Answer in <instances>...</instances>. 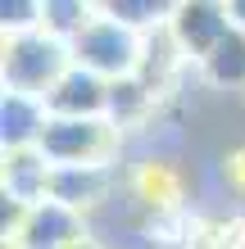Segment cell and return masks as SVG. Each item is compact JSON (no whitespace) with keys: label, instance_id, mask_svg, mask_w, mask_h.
Listing matches in <instances>:
<instances>
[{"label":"cell","instance_id":"1","mask_svg":"<svg viewBox=\"0 0 245 249\" xmlns=\"http://www.w3.org/2000/svg\"><path fill=\"white\" fill-rule=\"evenodd\" d=\"M64 64H68V46H64V41H55L46 32L14 36V46L5 50L9 95H37V100H46L50 86L64 77Z\"/></svg>","mask_w":245,"mask_h":249},{"label":"cell","instance_id":"2","mask_svg":"<svg viewBox=\"0 0 245 249\" xmlns=\"http://www.w3.org/2000/svg\"><path fill=\"white\" fill-rule=\"evenodd\" d=\"M68 54L77 59V68L86 72H123L136 68V36L132 27H123L118 18H91L82 27V32L73 36V46H68Z\"/></svg>","mask_w":245,"mask_h":249},{"label":"cell","instance_id":"3","mask_svg":"<svg viewBox=\"0 0 245 249\" xmlns=\"http://www.w3.org/2000/svg\"><path fill=\"white\" fill-rule=\"evenodd\" d=\"M105 145H109L105 123H95V118H50L46 136L37 141V150L50 168H77V163H100Z\"/></svg>","mask_w":245,"mask_h":249},{"label":"cell","instance_id":"4","mask_svg":"<svg viewBox=\"0 0 245 249\" xmlns=\"http://www.w3.org/2000/svg\"><path fill=\"white\" fill-rule=\"evenodd\" d=\"M232 9L218 5H182L177 18H172V32H177V50H191L200 59H209L213 50L232 36Z\"/></svg>","mask_w":245,"mask_h":249},{"label":"cell","instance_id":"5","mask_svg":"<svg viewBox=\"0 0 245 249\" xmlns=\"http://www.w3.org/2000/svg\"><path fill=\"white\" fill-rule=\"evenodd\" d=\"M205 68L218 86H245V32L241 27H232V36L205 59Z\"/></svg>","mask_w":245,"mask_h":249},{"label":"cell","instance_id":"6","mask_svg":"<svg viewBox=\"0 0 245 249\" xmlns=\"http://www.w3.org/2000/svg\"><path fill=\"white\" fill-rule=\"evenodd\" d=\"M241 9H245V5H241ZM241 23H245V18H241Z\"/></svg>","mask_w":245,"mask_h":249}]
</instances>
